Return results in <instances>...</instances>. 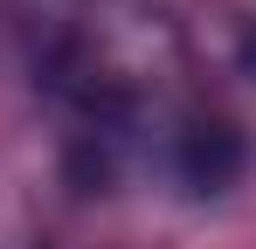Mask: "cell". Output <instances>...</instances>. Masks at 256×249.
I'll return each instance as SVG.
<instances>
[{"label": "cell", "instance_id": "1", "mask_svg": "<svg viewBox=\"0 0 256 249\" xmlns=\"http://www.w3.org/2000/svg\"><path fill=\"white\" fill-rule=\"evenodd\" d=\"M250 70H256V35H250Z\"/></svg>", "mask_w": 256, "mask_h": 249}]
</instances>
